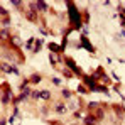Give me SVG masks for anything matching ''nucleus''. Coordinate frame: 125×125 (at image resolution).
Segmentation results:
<instances>
[{"mask_svg": "<svg viewBox=\"0 0 125 125\" xmlns=\"http://www.w3.org/2000/svg\"><path fill=\"white\" fill-rule=\"evenodd\" d=\"M31 81L32 83H41V74H32L31 76Z\"/></svg>", "mask_w": 125, "mask_h": 125, "instance_id": "obj_8", "label": "nucleus"}, {"mask_svg": "<svg viewBox=\"0 0 125 125\" xmlns=\"http://www.w3.org/2000/svg\"><path fill=\"white\" fill-rule=\"evenodd\" d=\"M81 46H83V47H86V49H90V51H91V52H93V47H91V44H90V42L86 41V37H81Z\"/></svg>", "mask_w": 125, "mask_h": 125, "instance_id": "obj_3", "label": "nucleus"}, {"mask_svg": "<svg viewBox=\"0 0 125 125\" xmlns=\"http://www.w3.org/2000/svg\"><path fill=\"white\" fill-rule=\"evenodd\" d=\"M96 118L98 117H93V115H88L84 118V125H96Z\"/></svg>", "mask_w": 125, "mask_h": 125, "instance_id": "obj_2", "label": "nucleus"}, {"mask_svg": "<svg viewBox=\"0 0 125 125\" xmlns=\"http://www.w3.org/2000/svg\"><path fill=\"white\" fill-rule=\"evenodd\" d=\"M78 91H80V93H86V90H84L83 86H80V88H78Z\"/></svg>", "mask_w": 125, "mask_h": 125, "instance_id": "obj_16", "label": "nucleus"}, {"mask_svg": "<svg viewBox=\"0 0 125 125\" xmlns=\"http://www.w3.org/2000/svg\"><path fill=\"white\" fill-rule=\"evenodd\" d=\"M49 49L51 51H54V52H61V46H56V44H49Z\"/></svg>", "mask_w": 125, "mask_h": 125, "instance_id": "obj_5", "label": "nucleus"}, {"mask_svg": "<svg viewBox=\"0 0 125 125\" xmlns=\"http://www.w3.org/2000/svg\"><path fill=\"white\" fill-rule=\"evenodd\" d=\"M9 95H10V91H7V93H3V96H2V103L5 105V103H9V102H10V96H9Z\"/></svg>", "mask_w": 125, "mask_h": 125, "instance_id": "obj_6", "label": "nucleus"}, {"mask_svg": "<svg viewBox=\"0 0 125 125\" xmlns=\"http://www.w3.org/2000/svg\"><path fill=\"white\" fill-rule=\"evenodd\" d=\"M41 98L42 100H49V98H51V93H49L47 90H44V91H41Z\"/></svg>", "mask_w": 125, "mask_h": 125, "instance_id": "obj_7", "label": "nucleus"}, {"mask_svg": "<svg viewBox=\"0 0 125 125\" xmlns=\"http://www.w3.org/2000/svg\"><path fill=\"white\" fill-rule=\"evenodd\" d=\"M54 110H56L58 113H64V112H66V106H64L62 103H58L56 106H54Z\"/></svg>", "mask_w": 125, "mask_h": 125, "instance_id": "obj_4", "label": "nucleus"}, {"mask_svg": "<svg viewBox=\"0 0 125 125\" xmlns=\"http://www.w3.org/2000/svg\"><path fill=\"white\" fill-rule=\"evenodd\" d=\"M52 83H54V84H58V86H59V84H61V80H59V78H52Z\"/></svg>", "mask_w": 125, "mask_h": 125, "instance_id": "obj_14", "label": "nucleus"}, {"mask_svg": "<svg viewBox=\"0 0 125 125\" xmlns=\"http://www.w3.org/2000/svg\"><path fill=\"white\" fill-rule=\"evenodd\" d=\"M41 46H42V41H41V39H37V41H36V47H34L32 51H34V52H37V51L41 49Z\"/></svg>", "mask_w": 125, "mask_h": 125, "instance_id": "obj_10", "label": "nucleus"}, {"mask_svg": "<svg viewBox=\"0 0 125 125\" xmlns=\"http://www.w3.org/2000/svg\"><path fill=\"white\" fill-rule=\"evenodd\" d=\"M62 96H64V98H69V96H71L69 90H62Z\"/></svg>", "mask_w": 125, "mask_h": 125, "instance_id": "obj_13", "label": "nucleus"}, {"mask_svg": "<svg viewBox=\"0 0 125 125\" xmlns=\"http://www.w3.org/2000/svg\"><path fill=\"white\" fill-rule=\"evenodd\" d=\"M31 96H32L34 100H37V98H41V91H32V93H31Z\"/></svg>", "mask_w": 125, "mask_h": 125, "instance_id": "obj_12", "label": "nucleus"}, {"mask_svg": "<svg viewBox=\"0 0 125 125\" xmlns=\"http://www.w3.org/2000/svg\"><path fill=\"white\" fill-rule=\"evenodd\" d=\"M2 66H3V71H7V73H10V71H14V69H12V66H10V64H7V62H3Z\"/></svg>", "mask_w": 125, "mask_h": 125, "instance_id": "obj_11", "label": "nucleus"}, {"mask_svg": "<svg viewBox=\"0 0 125 125\" xmlns=\"http://www.w3.org/2000/svg\"><path fill=\"white\" fill-rule=\"evenodd\" d=\"M37 9H41L42 12H47V5L44 2H37Z\"/></svg>", "mask_w": 125, "mask_h": 125, "instance_id": "obj_9", "label": "nucleus"}, {"mask_svg": "<svg viewBox=\"0 0 125 125\" xmlns=\"http://www.w3.org/2000/svg\"><path fill=\"white\" fill-rule=\"evenodd\" d=\"M68 7H69V17H71V22H73V24H76V29H81V21H80L78 9H76L71 2L68 3Z\"/></svg>", "mask_w": 125, "mask_h": 125, "instance_id": "obj_1", "label": "nucleus"}, {"mask_svg": "<svg viewBox=\"0 0 125 125\" xmlns=\"http://www.w3.org/2000/svg\"><path fill=\"white\" fill-rule=\"evenodd\" d=\"M5 36H7V31H5V29H2V39H5Z\"/></svg>", "mask_w": 125, "mask_h": 125, "instance_id": "obj_15", "label": "nucleus"}]
</instances>
